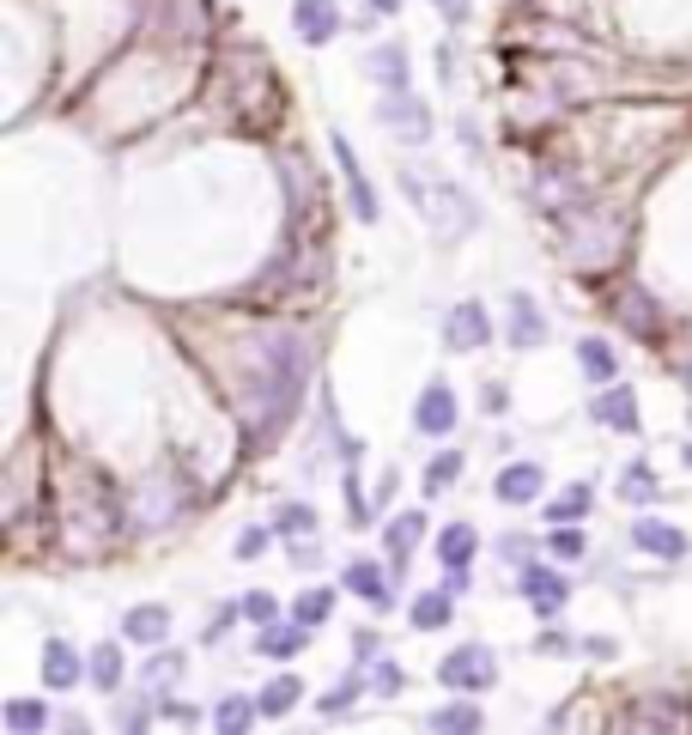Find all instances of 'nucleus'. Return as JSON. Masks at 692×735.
<instances>
[{"mask_svg":"<svg viewBox=\"0 0 692 735\" xmlns=\"http://www.w3.org/2000/svg\"><path fill=\"white\" fill-rule=\"evenodd\" d=\"M304 383H310V347H304V335H292V329L262 335L256 341V377H249V395H243L256 444H274L286 432V420L304 402Z\"/></svg>","mask_w":692,"mask_h":735,"instance_id":"1","label":"nucleus"},{"mask_svg":"<svg viewBox=\"0 0 692 735\" xmlns=\"http://www.w3.org/2000/svg\"><path fill=\"white\" fill-rule=\"evenodd\" d=\"M401 195L419 207V219L431 225V231L444 237H468L474 225H480V207L468 201V189L450 183V177H426V171H401Z\"/></svg>","mask_w":692,"mask_h":735,"instance_id":"2","label":"nucleus"},{"mask_svg":"<svg viewBox=\"0 0 692 735\" xmlns=\"http://www.w3.org/2000/svg\"><path fill=\"white\" fill-rule=\"evenodd\" d=\"M565 225H571V256L583 268H601L620 256V219L608 207H577Z\"/></svg>","mask_w":692,"mask_h":735,"instance_id":"3","label":"nucleus"},{"mask_svg":"<svg viewBox=\"0 0 692 735\" xmlns=\"http://www.w3.org/2000/svg\"><path fill=\"white\" fill-rule=\"evenodd\" d=\"M438 681H444L450 693H486V687L498 681V657L486 644H456V651L438 663Z\"/></svg>","mask_w":692,"mask_h":735,"instance_id":"4","label":"nucleus"},{"mask_svg":"<svg viewBox=\"0 0 692 735\" xmlns=\"http://www.w3.org/2000/svg\"><path fill=\"white\" fill-rule=\"evenodd\" d=\"M456 426H462V402H456V389H450L444 377L426 383V389H419V402H413V432H426V438H450Z\"/></svg>","mask_w":692,"mask_h":735,"instance_id":"5","label":"nucleus"},{"mask_svg":"<svg viewBox=\"0 0 692 735\" xmlns=\"http://www.w3.org/2000/svg\"><path fill=\"white\" fill-rule=\"evenodd\" d=\"M529 201H535L541 213H553V219H571L577 207H589V189L577 183L571 171H535V183H529Z\"/></svg>","mask_w":692,"mask_h":735,"instance_id":"6","label":"nucleus"},{"mask_svg":"<svg viewBox=\"0 0 692 735\" xmlns=\"http://www.w3.org/2000/svg\"><path fill=\"white\" fill-rule=\"evenodd\" d=\"M517 590H523V602L535 608L541 620H553V614L565 608V596H571V584H565L553 565H535V559H529L523 572H517Z\"/></svg>","mask_w":692,"mask_h":735,"instance_id":"7","label":"nucleus"},{"mask_svg":"<svg viewBox=\"0 0 692 735\" xmlns=\"http://www.w3.org/2000/svg\"><path fill=\"white\" fill-rule=\"evenodd\" d=\"M486 341H492V316H486V304L462 298L456 310L444 316V347L450 353H474V347H486Z\"/></svg>","mask_w":692,"mask_h":735,"instance_id":"8","label":"nucleus"},{"mask_svg":"<svg viewBox=\"0 0 692 735\" xmlns=\"http://www.w3.org/2000/svg\"><path fill=\"white\" fill-rule=\"evenodd\" d=\"M626 535H632V547L650 553V559H687V547H692V541L680 535L674 523H662V517H632Z\"/></svg>","mask_w":692,"mask_h":735,"instance_id":"9","label":"nucleus"},{"mask_svg":"<svg viewBox=\"0 0 692 735\" xmlns=\"http://www.w3.org/2000/svg\"><path fill=\"white\" fill-rule=\"evenodd\" d=\"M377 116H383V128H389V134H401V140H413V146L431 134V116H426V104H419L413 92H383Z\"/></svg>","mask_w":692,"mask_h":735,"instance_id":"10","label":"nucleus"},{"mask_svg":"<svg viewBox=\"0 0 692 735\" xmlns=\"http://www.w3.org/2000/svg\"><path fill=\"white\" fill-rule=\"evenodd\" d=\"M334 165H340V177H347V201H353V213L371 225V219H377V195H371L365 165H359V152H353V140H347V134H334Z\"/></svg>","mask_w":692,"mask_h":735,"instance_id":"11","label":"nucleus"},{"mask_svg":"<svg viewBox=\"0 0 692 735\" xmlns=\"http://www.w3.org/2000/svg\"><path fill=\"white\" fill-rule=\"evenodd\" d=\"M340 584H347L353 596H365L371 608H389L395 602V572H383L377 559H353L347 572H340Z\"/></svg>","mask_w":692,"mask_h":735,"instance_id":"12","label":"nucleus"},{"mask_svg":"<svg viewBox=\"0 0 692 735\" xmlns=\"http://www.w3.org/2000/svg\"><path fill=\"white\" fill-rule=\"evenodd\" d=\"M589 414H595V426H608V432H638V395L620 389V383H601Z\"/></svg>","mask_w":692,"mask_h":735,"instance_id":"13","label":"nucleus"},{"mask_svg":"<svg viewBox=\"0 0 692 735\" xmlns=\"http://www.w3.org/2000/svg\"><path fill=\"white\" fill-rule=\"evenodd\" d=\"M541 486H547L541 462H510V468L492 480V493H498L504 505H535V499H541Z\"/></svg>","mask_w":692,"mask_h":735,"instance_id":"14","label":"nucleus"},{"mask_svg":"<svg viewBox=\"0 0 692 735\" xmlns=\"http://www.w3.org/2000/svg\"><path fill=\"white\" fill-rule=\"evenodd\" d=\"M292 25L304 43H328L340 31V7L334 0H292Z\"/></svg>","mask_w":692,"mask_h":735,"instance_id":"15","label":"nucleus"},{"mask_svg":"<svg viewBox=\"0 0 692 735\" xmlns=\"http://www.w3.org/2000/svg\"><path fill=\"white\" fill-rule=\"evenodd\" d=\"M170 517H177V493H170L165 474H152V480L140 486V499H134V523H140V529H165Z\"/></svg>","mask_w":692,"mask_h":735,"instance_id":"16","label":"nucleus"},{"mask_svg":"<svg viewBox=\"0 0 692 735\" xmlns=\"http://www.w3.org/2000/svg\"><path fill=\"white\" fill-rule=\"evenodd\" d=\"M122 638L140 644V651H152V644L170 638V608L146 602V608H128V620H122Z\"/></svg>","mask_w":692,"mask_h":735,"instance_id":"17","label":"nucleus"},{"mask_svg":"<svg viewBox=\"0 0 692 735\" xmlns=\"http://www.w3.org/2000/svg\"><path fill=\"white\" fill-rule=\"evenodd\" d=\"M510 347H541L547 341V316H541V304L529 298V292H517V298H510Z\"/></svg>","mask_w":692,"mask_h":735,"instance_id":"18","label":"nucleus"},{"mask_svg":"<svg viewBox=\"0 0 692 735\" xmlns=\"http://www.w3.org/2000/svg\"><path fill=\"white\" fill-rule=\"evenodd\" d=\"M43 681H49L55 693H67V687L86 681V669H79V657H73V644L67 638H49V651H43Z\"/></svg>","mask_w":692,"mask_h":735,"instance_id":"19","label":"nucleus"},{"mask_svg":"<svg viewBox=\"0 0 692 735\" xmlns=\"http://www.w3.org/2000/svg\"><path fill=\"white\" fill-rule=\"evenodd\" d=\"M474 553H480V529H474V523H450V529H438V559H444V572H462Z\"/></svg>","mask_w":692,"mask_h":735,"instance_id":"20","label":"nucleus"},{"mask_svg":"<svg viewBox=\"0 0 692 735\" xmlns=\"http://www.w3.org/2000/svg\"><path fill=\"white\" fill-rule=\"evenodd\" d=\"M426 730H438V735H474V730H486V717H480V705H474V699H456V705H438V711H431Z\"/></svg>","mask_w":692,"mask_h":735,"instance_id":"21","label":"nucleus"},{"mask_svg":"<svg viewBox=\"0 0 692 735\" xmlns=\"http://www.w3.org/2000/svg\"><path fill=\"white\" fill-rule=\"evenodd\" d=\"M256 644H262V657L292 663L304 644H310V626H304V620H298V626H280V620H274V626H262V638H256Z\"/></svg>","mask_w":692,"mask_h":735,"instance_id":"22","label":"nucleus"},{"mask_svg":"<svg viewBox=\"0 0 692 735\" xmlns=\"http://www.w3.org/2000/svg\"><path fill=\"white\" fill-rule=\"evenodd\" d=\"M577 365H583V377H589V383H614V377H620V359H614V347L601 341V335L577 341Z\"/></svg>","mask_w":692,"mask_h":735,"instance_id":"23","label":"nucleus"},{"mask_svg":"<svg viewBox=\"0 0 692 735\" xmlns=\"http://www.w3.org/2000/svg\"><path fill=\"white\" fill-rule=\"evenodd\" d=\"M371 74H377L383 92H407V49L401 43H383V49H371Z\"/></svg>","mask_w":692,"mask_h":735,"instance_id":"24","label":"nucleus"},{"mask_svg":"<svg viewBox=\"0 0 692 735\" xmlns=\"http://www.w3.org/2000/svg\"><path fill=\"white\" fill-rule=\"evenodd\" d=\"M419 535H426V511H401V517H389V529H383V541H389V559L401 565L407 553L419 547Z\"/></svg>","mask_w":692,"mask_h":735,"instance_id":"25","label":"nucleus"},{"mask_svg":"<svg viewBox=\"0 0 692 735\" xmlns=\"http://www.w3.org/2000/svg\"><path fill=\"white\" fill-rule=\"evenodd\" d=\"M86 681H92L98 693H116L122 687V644H98L92 663H86Z\"/></svg>","mask_w":692,"mask_h":735,"instance_id":"26","label":"nucleus"},{"mask_svg":"<svg viewBox=\"0 0 692 735\" xmlns=\"http://www.w3.org/2000/svg\"><path fill=\"white\" fill-rule=\"evenodd\" d=\"M0 723H7V730H19V735H37V730H49V705H43V699H7Z\"/></svg>","mask_w":692,"mask_h":735,"instance_id":"27","label":"nucleus"},{"mask_svg":"<svg viewBox=\"0 0 692 735\" xmlns=\"http://www.w3.org/2000/svg\"><path fill=\"white\" fill-rule=\"evenodd\" d=\"M256 717H262V699H237L231 693L219 711H213V730H219V735H243Z\"/></svg>","mask_w":692,"mask_h":735,"instance_id":"28","label":"nucleus"},{"mask_svg":"<svg viewBox=\"0 0 692 735\" xmlns=\"http://www.w3.org/2000/svg\"><path fill=\"white\" fill-rule=\"evenodd\" d=\"M589 505H595V486L577 480V486H565L559 499L547 505V523H577V517H589Z\"/></svg>","mask_w":692,"mask_h":735,"instance_id":"29","label":"nucleus"},{"mask_svg":"<svg viewBox=\"0 0 692 735\" xmlns=\"http://www.w3.org/2000/svg\"><path fill=\"white\" fill-rule=\"evenodd\" d=\"M304 699V687H298V675H274V681L262 687V717H286L292 705Z\"/></svg>","mask_w":692,"mask_h":735,"instance_id":"30","label":"nucleus"},{"mask_svg":"<svg viewBox=\"0 0 692 735\" xmlns=\"http://www.w3.org/2000/svg\"><path fill=\"white\" fill-rule=\"evenodd\" d=\"M450 596H438V590H426V596H413V626L419 632H438V626H450Z\"/></svg>","mask_w":692,"mask_h":735,"instance_id":"31","label":"nucleus"},{"mask_svg":"<svg viewBox=\"0 0 692 735\" xmlns=\"http://www.w3.org/2000/svg\"><path fill=\"white\" fill-rule=\"evenodd\" d=\"M140 681L152 687V693H170V687L183 681V657H170V651H158V657L140 669Z\"/></svg>","mask_w":692,"mask_h":735,"instance_id":"32","label":"nucleus"},{"mask_svg":"<svg viewBox=\"0 0 692 735\" xmlns=\"http://www.w3.org/2000/svg\"><path fill=\"white\" fill-rule=\"evenodd\" d=\"M620 499H626V505H650L656 499V474L644 468V462H632V468L620 474Z\"/></svg>","mask_w":692,"mask_h":735,"instance_id":"33","label":"nucleus"},{"mask_svg":"<svg viewBox=\"0 0 692 735\" xmlns=\"http://www.w3.org/2000/svg\"><path fill=\"white\" fill-rule=\"evenodd\" d=\"M328 608H334V590H322V584H316V590H304L298 602H292V620H304V626H322Z\"/></svg>","mask_w":692,"mask_h":735,"instance_id":"34","label":"nucleus"},{"mask_svg":"<svg viewBox=\"0 0 692 735\" xmlns=\"http://www.w3.org/2000/svg\"><path fill=\"white\" fill-rule=\"evenodd\" d=\"M310 529H316V511H310V505H280V511H274V535H310Z\"/></svg>","mask_w":692,"mask_h":735,"instance_id":"35","label":"nucleus"},{"mask_svg":"<svg viewBox=\"0 0 692 735\" xmlns=\"http://www.w3.org/2000/svg\"><path fill=\"white\" fill-rule=\"evenodd\" d=\"M456 474H462V456H456V450L431 456V468H426V493H431V499H438V493H450V486H456Z\"/></svg>","mask_w":692,"mask_h":735,"instance_id":"36","label":"nucleus"},{"mask_svg":"<svg viewBox=\"0 0 692 735\" xmlns=\"http://www.w3.org/2000/svg\"><path fill=\"white\" fill-rule=\"evenodd\" d=\"M620 316H626V323H638V335H656V304H650V292L632 286L626 298H620Z\"/></svg>","mask_w":692,"mask_h":735,"instance_id":"37","label":"nucleus"},{"mask_svg":"<svg viewBox=\"0 0 692 735\" xmlns=\"http://www.w3.org/2000/svg\"><path fill=\"white\" fill-rule=\"evenodd\" d=\"M365 681H371V675H347L340 687H328V693H322V717H340V711H347L359 693H365Z\"/></svg>","mask_w":692,"mask_h":735,"instance_id":"38","label":"nucleus"},{"mask_svg":"<svg viewBox=\"0 0 692 735\" xmlns=\"http://www.w3.org/2000/svg\"><path fill=\"white\" fill-rule=\"evenodd\" d=\"M237 608H243V620H249V626H274V620H280V602H274L268 590H249Z\"/></svg>","mask_w":692,"mask_h":735,"instance_id":"39","label":"nucleus"},{"mask_svg":"<svg viewBox=\"0 0 692 735\" xmlns=\"http://www.w3.org/2000/svg\"><path fill=\"white\" fill-rule=\"evenodd\" d=\"M553 553H559V559H583L589 553V535L577 523H553Z\"/></svg>","mask_w":692,"mask_h":735,"instance_id":"40","label":"nucleus"},{"mask_svg":"<svg viewBox=\"0 0 692 735\" xmlns=\"http://www.w3.org/2000/svg\"><path fill=\"white\" fill-rule=\"evenodd\" d=\"M401 687H407V675H401V669H395V663H389V657H383V663H371V693L395 699V693H401Z\"/></svg>","mask_w":692,"mask_h":735,"instance_id":"41","label":"nucleus"},{"mask_svg":"<svg viewBox=\"0 0 692 735\" xmlns=\"http://www.w3.org/2000/svg\"><path fill=\"white\" fill-rule=\"evenodd\" d=\"M262 547H268V529H243V535H237V559H256Z\"/></svg>","mask_w":692,"mask_h":735,"instance_id":"42","label":"nucleus"},{"mask_svg":"<svg viewBox=\"0 0 692 735\" xmlns=\"http://www.w3.org/2000/svg\"><path fill=\"white\" fill-rule=\"evenodd\" d=\"M146 723H152V699H146V705H128V717H122V730H146Z\"/></svg>","mask_w":692,"mask_h":735,"instance_id":"43","label":"nucleus"},{"mask_svg":"<svg viewBox=\"0 0 692 735\" xmlns=\"http://www.w3.org/2000/svg\"><path fill=\"white\" fill-rule=\"evenodd\" d=\"M170 723H177V730H195L201 711H195V705H170Z\"/></svg>","mask_w":692,"mask_h":735,"instance_id":"44","label":"nucleus"},{"mask_svg":"<svg viewBox=\"0 0 692 735\" xmlns=\"http://www.w3.org/2000/svg\"><path fill=\"white\" fill-rule=\"evenodd\" d=\"M431 7H444V19H462V13H468V0H431Z\"/></svg>","mask_w":692,"mask_h":735,"instance_id":"45","label":"nucleus"},{"mask_svg":"<svg viewBox=\"0 0 692 735\" xmlns=\"http://www.w3.org/2000/svg\"><path fill=\"white\" fill-rule=\"evenodd\" d=\"M371 7H377V13H395V7H401V0H371Z\"/></svg>","mask_w":692,"mask_h":735,"instance_id":"46","label":"nucleus"},{"mask_svg":"<svg viewBox=\"0 0 692 735\" xmlns=\"http://www.w3.org/2000/svg\"><path fill=\"white\" fill-rule=\"evenodd\" d=\"M680 462H687V468H692V444H687V450H680Z\"/></svg>","mask_w":692,"mask_h":735,"instance_id":"47","label":"nucleus"}]
</instances>
